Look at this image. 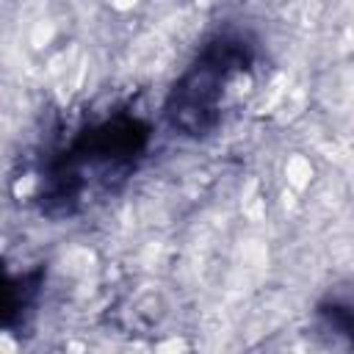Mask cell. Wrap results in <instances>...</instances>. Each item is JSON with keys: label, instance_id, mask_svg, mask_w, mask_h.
Here are the masks:
<instances>
[{"label": "cell", "instance_id": "1", "mask_svg": "<svg viewBox=\"0 0 354 354\" xmlns=\"http://www.w3.org/2000/svg\"><path fill=\"white\" fill-rule=\"evenodd\" d=\"M149 141L147 122L113 116L83 130L44 177L41 207L50 216H75L94 196L119 188Z\"/></svg>", "mask_w": 354, "mask_h": 354}, {"label": "cell", "instance_id": "2", "mask_svg": "<svg viewBox=\"0 0 354 354\" xmlns=\"http://www.w3.org/2000/svg\"><path fill=\"white\" fill-rule=\"evenodd\" d=\"M254 66V47L243 33H216L205 41L191 66L174 80L163 113L180 136H207L241 94Z\"/></svg>", "mask_w": 354, "mask_h": 354}, {"label": "cell", "instance_id": "3", "mask_svg": "<svg viewBox=\"0 0 354 354\" xmlns=\"http://www.w3.org/2000/svg\"><path fill=\"white\" fill-rule=\"evenodd\" d=\"M41 279H44V271L36 268V271H28L22 274L19 279H11L8 285V301H6V326L11 329L14 326V318L33 313V304L39 299V288H41Z\"/></svg>", "mask_w": 354, "mask_h": 354}]
</instances>
